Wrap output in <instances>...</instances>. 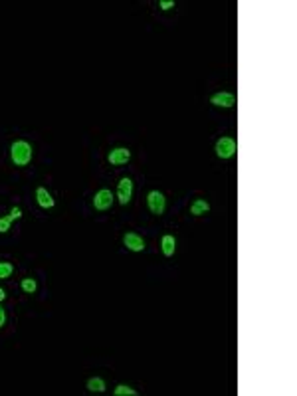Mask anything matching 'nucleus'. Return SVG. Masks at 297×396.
Returning <instances> with one entry per match:
<instances>
[{
    "instance_id": "1",
    "label": "nucleus",
    "mask_w": 297,
    "mask_h": 396,
    "mask_svg": "<svg viewBox=\"0 0 297 396\" xmlns=\"http://www.w3.org/2000/svg\"><path fill=\"white\" fill-rule=\"evenodd\" d=\"M10 159L16 166H28L32 161V147L26 141H14L10 145Z\"/></svg>"
},
{
    "instance_id": "2",
    "label": "nucleus",
    "mask_w": 297,
    "mask_h": 396,
    "mask_svg": "<svg viewBox=\"0 0 297 396\" xmlns=\"http://www.w3.org/2000/svg\"><path fill=\"white\" fill-rule=\"evenodd\" d=\"M214 151H216V157L218 159H232L236 155L238 147H236V141L232 139V137H220V139L216 141Z\"/></svg>"
},
{
    "instance_id": "3",
    "label": "nucleus",
    "mask_w": 297,
    "mask_h": 396,
    "mask_svg": "<svg viewBox=\"0 0 297 396\" xmlns=\"http://www.w3.org/2000/svg\"><path fill=\"white\" fill-rule=\"evenodd\" d=\"M147 206L151 210V214H155V216L164 214V208H166V198H164V194L159 192V190H151V192L147 194Z\"/></svg>"
},
{
    "instance_id": "4",
    "label": "nucleus",
    "mask_w": 297,
    "mask_h": 396,
    "mask_svg": "<svg viewBox=\"0 0 297 396\" xmlns=\"http://www.w3.org/2000/svg\"><path fill=\"white\" fill-rule=\"evenodd\" d=\"M93 206H95V210H99V212H105V210L111 208L113 206V194H111V190H107V188L97 190L95 196H93Z\"/></svg>"
},
{
    "instance_id": "5",
    "label": "nucleus",
    "mask_w": 297,
    "mask_h": 396,
    "mask_svg": "<svg viewBox=\"0 0 297 396\" xmlns=\"http://www.w3.org/2000/svg\"><path fill=\"white\" fill-rule=\"evenodd\" d=\"M131 196H133V181L131 179H121L119 181V187H117V198H119V202L125 206V204H129L131 202Z\"/></svg>"
},
{
    "instance_id": "6",
    "label": "nucleus",
    "mask_w": 297,
    "mask_h": 396,
    "mask_svg": "<svg viewBox=\"0 0 297 396\" xmlns=\"http://www.w3.org/2000/svg\"><path fill=\"white\" fill-rule=\"evenodd\" d=\"M131 159V151L125 149V147H117L113 149L109 155H107V161L113 164V166H121V164H127Z\"/></svg>"
},
{
    "instance_id": "7",
    "label": "nucleus",
    "mask_w": 297,
    "mask_h": 396,
    "mask_svg": "<svg viewBox=\"0 0 297 396\" xmlns=\"http://www.w3.org/2000/svg\"><path fill=\"white\" fill-rule=\"evenodd\" d=\"M210 103H212L214 107H224V109H230V107H234L236 97H234V94H230V92H218V94H214L212 97H210Z\"/></svg>"
},
{
    "instance_id": "8",
    "label": "nucleus",
    "mask_w": 297,
    "mask_h": 396,
    "mask_svg": "<svg viewBox=\"0 0 297 396\" xmlns=\"http://www.w3.org/2000/svg\"><path fill=\"white\" fill-rule=\"evenodd\" d=\"M123 244L127 246V250L131 252H143L145 250V240L135 232H127L123 236Z\"/></svg>"
},
{
    "instance_id": "9",
    "label": "nucleus",
    "mask_w": 297,
    "mask_h": 396,
    "mask_svg": "<svg viewBox=\"0 0 297 396\" xmlns=\"http://www.w3.org/2000/svg\"><path fill=\"white\" fill-rule=\"evenodd\" d=\"M160 248H162V254H164L166 257L175 256V250H177V238H175V236H171V234L162 236V240H160Z\"/></svg>"
},
{
    "instance_id": "10",
    "label": "nucleus",
    "mask_w": 297,
    "mask_h": 396,
    "mask_svg": "<svg viewBox=\"0 0 297 396\" xmlns=\"http://www.w3.org/2000/svg\"><path fill=\"white\" fill-rule=\"evenodd\" d=\"M36 200H38V204H40L42 208H54V204H56V200L52 198V194L42 187L36 190Z\"/></svg>"
},
{
    "instance_id": "11",
    "label": "nucleus",
    "mask_w": 297,
    "mask_h": 396,
    "mask_svg": "<svg viewBox=\"0 0 297 396\" xmlns=\"http://www.w3.org/2000/svg\"><path fill=\"white\" fill-rule=\"evenodd\" d=\"M206 212H210V204H208L206 200H202V198H196V200L190 204V214H192V216H202Z\"/></svg>"
},
{
    "instance_id": "12",
    "label": "nucleus",
    "mask_w": 297,
    "mask_h": 396,
    "mask_svg": "<svg viewBox=\"0 0 297 396\" xmlns=\"http://www.w3.org/2000/svg\"><path fill=\"white\" fill-rule=\"evenodd\" d=\"M88 390L90 392H103L105 390V380L99 378V376H93L88 380Z\"/></svg>"
},
{
    "instance_id": "13",
    "label": "nucleus",
    "mask_w": 297,
    "mask_h": 396,
    "mask_svg": "<svg viewBox=\"0 0 297 396\" xmlns=\"http://www.w3.org/2000/svg\"><path fill=\"white\" fill-rule=\"evenodd\" d=\"M113 394L115 396H137L139 392L135 390V388H131V386L119 384V386H115V388H113Z\"/></svg>"
},
{
    "instance_id": "14",
    "label": "nucleus",
    "mask_w": 297,
    "mask_h": 396,
    "mask_svg": "<svg viewBox=\"0 0 297 396\" xmlns=\"http://www.w3.org/2000/svg\"><path fill=\"white\" fill-rule=\"evenodd\" d=\"M14 272V266L10 261H0V280H8Z\"/></svg>"
},
{
    "instance_id": "15",
    "label": "nucleus",
    "mask_w": 297,
    "mask_h": 396,
    "mask_svg": "<svg viewBox=\"0 0 297 396\" xmlns=\"http://www.w3.org/2000/svg\"><path fill=\"white\" fill-rule=\"evenodd\" d=\"M20 285H22V289L26 291V293H34V291H36V287H38V285H36V281L32 280V278H26V280H22V283H20Z\"/></svg>"
},
{
    "instance_id": "16",
    "label": "nucleus",
    "mask_w": 297,
    "mask_h": 396,
    "mask_svg": "<svg viewBox=\"0 0 297 396\" xmlns=\"http://www.w3.org/2000/svg\"><path fill=\"white\" fill-rule=\"evenodd\" d=\"M10 224H12V218H10V216L0 218V234L8 232V230H10Z\"/></svg>"
},
{
    "instance_id": "17",
    "label": "nucleus",
    "mask_w": 297,
    "mask_h": 396,
    "mask_svg": "<svg viewBox=\"0 0 297 396\" xmlns=\"http://www.w3.org/2000/svg\"><path fill=\"white\" fill-rule=\"evenodd\" d=\"M12 220H18V218H22V210L18 208V206H14V208L10 210V214H8Z\"/></svg>"
},
{
    "instance_id": "18",
    "label": "nucleus",
    "mask_w": 297,
    "mask_h": 396,
    "mask_svg": "<svg viewBox=\"0 0 297 396\" xmlns=\"http://www.w3.org/2000/svg\"><path fill=\"white\" fill-rule=\"evenodd\" d=\"M160 8H162V10H171V8H175V0H162V2H160Z\"/></svg>"
},
{
    "instance_id": "19",
    "label": "nucleus",
    "mask_w": 297,
    "mask_h": 396,
    "mask_svg": "<svg viewBox=\"0 0 297 396\" xmlns=\"http://www.w3.org/2000/svg\"><path fill=\"white\" fill-rule=\"evenodd\" d=\"M6 323V313H4V309L0 307V327Z\"/></svg>"
},
{
    "instance_id": "20",
    "label": "nucleus",
    "mask_w": 297,
    "mask_h": 396,
    "mask_svg": "<svg viewBox=\"0 0 297 396\" xmlns=\"http://www.w3.org/2000/svg\"><path fill=\"white\" fill-rule=\"evenodd\" d=\"M4 297H6V293H4V289H0V301H2Z\"/></svg>"
}]
</instances>
